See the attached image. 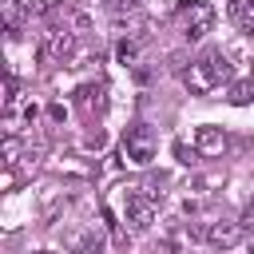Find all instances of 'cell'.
Masks as SVG:
<instances>
[{"label":"cell","instance_id":"obj_1","mask_svg":"<svg viewBox=\"0 0 254 254\" xmlns=\"http://www.w3.org/2000/svg\"><path fill=\"white\" fill-rule=\"evenodd\" d=\"M183 83L190 87V95H210L214 87H230L234 79H230V60H226V52L222 48H206L187 71H183Z\"/></svg>","mask_w":254,"mask_h":254},{"label":"cell","instance_id":"obj_2","mask_svg":"<svg viewBox=\"0 0 254 254\" xmlns=\"http://www.w3.org/2000/svg\"><path fill=\"white\" fill-rule=\"evenodd\" d=\"M175 20H179V28H183L187 40H202V36L214 28V8H210L206 0H179Z\"/></svg>","mask_w":254,"mask_h":254},{"label":"cell","instance_id":"obj_3","mask_svg":"<svg viewBox=\"0 0 254 254\" xmlns=\"http://www.w3.org/2000/svg\"><path fill=\"white\" fill-rule=\"evenodd\" d=\"M155 151H159V139H155V131H151L147 123H131V127L123 131V155H127V163L147 167V163L155 159Z\"/></svg>","mask_w":254,"mask_h":254},{"label":"cell","instance_id":"obj_4","mask_svg":"<svg viewBox=\"0 0 254 254\" xmlns=\"http://www.w3.org/2000/svg\"><path fill=\"white\" fill-rule=\"evenodd\" d=\"M155 214H159V198H151V194H143V190H131V194H127V206H123V218L131 222V230H135V234H143V230H151V222H155Z\"/></svg>","mask_w":254,"mask_h":254},{"label":"cell","instance_id":"obj_5","mask_svg":"<svg viewBox=\"0 0 254 254\" xmlns=\"http://www.w3.org/2000/svg\"><path fill=\"white\" fill-rule=\"evenodd\" d=\"M71 56H75V32H67V28L44 32V40H40V60H48V64H67Z\"/></svg>","mask_w":254,"mask_h":254},{"label":"cell","instance_id":"obj_6","mask_svg":"<svg viewBox=\"0 0 254 254\" xmlns=\"http://www.w3.org/2000/svg\"><path fill=\"white\" fill-rule=\"evenodd\" d=\"M242 230H246L242 222H226V218H222V222H206L202 238H206L214 250H234V246L242 242Z\"/></svg>","mask_w":254,"mask_h":254},{"label":"cell","instance_id":"obj_7","mask_svg":"<svg viewBox=\"0 0 254 254\" xmlns=\"http://www.w3.org/2000/svg\"><path fill=\"white\" fill-rule=\"evenodd\" d=\"M194 151H198L202 159H218V155L226 151V131L214 127V123H202V127L194 131Z\"/></svg>","mask_w":254,"mask_h":254},{"label":"cell","instance_id":"obj_8","mask_svg":"<svg viewBox=\"0 0 254 254\" xmlns=\"http://www.w3.org/2000/svg\"><path fill=\"white\" fill-rule=\"evenodd\" d=\"M75 107L83 115H95L107 107V83H79L75 87Z\"/></svg>","mask_w":254,"mask_h":254},{"label":"cell","instance_id":"obj_9","mask_svg":"<svg viewBox=\"0 0 254 254\" xmlns=\"http://www.w3.org/2000/svg\"><path fill=\"white\" fill-rule=\"evenodd\" d=\"M67 246H71L75 254H103V234H99V226H95V222H87L79 234H71V238H67Z\"/></svg>","mask_w":254,"mask_h":254},{"label":"cell","instance_id":"obj_10","mask_svg":"<svg viewBox=\"0 0 254 254\" xmlns=\"http://www.w3.org/2000/svg\"><path fill=\"white\" fill-rule=\"evenodd\" d=\"M226 103H234V107L254 103V79H234V83L226 87Z\"/></svg>","mask_w":254,"mask_h":254},{"label":"cell","instance_id":"obj_11","mask_svg":"<svg viewBox=\"0 0 254 254\" xmlns=\"http://www.w3.org/2000/svg\"><path fill=\"white\" fill-rule=\"evenodd\" d=\"M115 56H119V64L135 67V64H139V36H123V40L115 44Z\"/></svg>","mask_w":254,"mask_h":254},{"label":"cell","instance_id":"obj_12","mask_svg":"<svg viewBox=\"0 0 254 254\" xmlns=\"http://www.w3.org/2000/svg\"><path fill=\"white\" fill-rule=\"evenodd\" d=\"M226 12H230L238 24H242L246 16H254V0H230V8H226Z\"/></svg>","mask_w":254,"mask_h":254},{"label":"cell","instance_id":"obj_13","mask_svg":"<svg viewBox=\"0 0 254 254\" xmlns=\"http://www.w3.org/2000/svg\"><path fill=\"white\" fill-rule=\"evenodd\" d=\"M16 155H20V139H16V135H4V163L12 167V163H16Z\"/></svg>","mask_w":254,"mask_h":254},{"label":"cell","instance_id":"obj_14","mask_svg":"<svg viewBox=\"0 0 254 254\" xmlns=\"http://www.w3.org/2000/svg\"><path fill=\"white\" fill-rule=\"evenodd\" d=\"M107 8L111 12H131V8H139V0H107Z\"/></svg>","mask_w":254,"mask_h":254},{"label":"cell","instance_id":"obj_15","mask_svg":"<svg viewBox=\"0 0 254 254\" xmlns=\"http://www.w3.org/2000/svg\"><path fill=\"white\" fill-rule=\"evenodd\" d=\"M48 115H52L56 123H64V119H67V107H64V103H52V107H48Z\"/></svg>","mask_w":254,"mask_h":254},{"label":"cell","instance_id":"obj_16","mask_svg":"<svg viewBox=\"0 0 254 254\" xmlns=\"http://www.w3.org/2000/svg\"><path fill=\"white\" fill-rule=\"evenodd\" d=\"M175 155H179V159H183V163H194V155H198V151H187V147H183V143H175Z\"/></svg>","mask_w":254,"mask_h":254},{"label":"cell","instance_id":"obj_17","mask_svg":"<svg viewBox=\"0 0 254 254\" xmlns=\"http://www.w3.org/2000/svg\"><path fill=\"white\" fill-rule=\"evenodd\" d=\"M242 226H250V230H254V198H250V202H246V210H242Z\"/></svg>","mask_w":254,"mask_h":254},{"label":"cell","instance_id":"obj_18","mask_svg":"<svg viewBox=\"0 0 254 254\" xmlns=\"http://www.w3.org/2000/svg\"><path fill=\"white\" fill-rule=\"evenodd\" d=\"M242 36H250V40H254V16H246V20H242Z\"/></svg>","mask_w":254,"mask_h":254},{"label":"cell","instance_id":"obj_19","mask_svg":"<svg viewBox=\"0 0 254 254\" xmlns=\"http://www.w3.org/2000/svg\"><path fill=\"white\" fill-rule=\"evenodd\" d=\"M32 254H56V250H32Z\"/></svg>","mask_w":254,"mask_h":254},{"label":"cell","instance_id":"obj_20","mask_svg":"<svg viewBox=\"0 0 254 254\" xmlns=\"http://www.w3.org/2000/svg\"><path fill=\"white\" fill-rule=\"evenodd\" d=\"M250 254H254V238H250Z\"/></svg>","mask_w":254,"mask_h":254}]
</instances>
